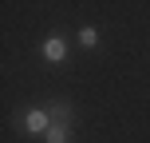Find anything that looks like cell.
Returning a JSON list of instances; mask_svg holds the SVG:
<instances>
[{
	"label": "cell",
	"instance_id": "obj_1",
	"mask_svg": "<svg viewBox=\"0 0 150 143\" xmlns=\"http://www.w3.org/2000/svg\"><path fill=\"white\" fill-rule=\"evenodd\" d=\"M24 131L28 135H47L52 131V111H44V107H32V111H24Z\"/></svg>",
	"mask_w": 150,
	"mask_h": 143
},
{
	"label": "cell",
	"instance_id": "obj_2",
	"mask_svg": "<svg viewBox=\"0 0 150 143\" xmlns=\"http://www.w3.org/2000/svg\"><path fill=\"white\" fill-rule=\"evenodd\" d=\"M44 60L47 64H63V60H67V40H63L59 32L44 40Z\"/></svg>",
	"mask_w": 150,
	"mask_h": 143
},
{
	"label": "cell",
	"instance_id": "obj_3",
	"mask_svg": "<svg viewBox=\"0 0 150 143\" xmlns=\"http://www.w3.org/2000/svg\"><path fill=\"white\" fill-rule=\"evenodd\" d=\"M52 123H67V127H71V103H67V99H55V103H52Z\"/></svg>",
	"mask_w": 150,
	"mask_h": 143
},
{
	"label": "cell",
	"instance_id": "obj_4",
	"mask_svg": "<svg viewBox=\"0 0 150 143\" xmlns=\"http://www.w3.org/2000/svg\"><path fill=\"white\" fill-rule=\"evenodd\" d=\"M44 143H71V127L67 123H52V131L44 135Z\"/></svg>",
	"mask_w": 150,
	"mask_h": 143
},
{
	"label": "cell",
	"instance_id": "obj_5",
	"mask_svg": "<svg viewBox=\"0 0 150 143\" xmlns=\"http://www.w3.org/2000/svg\"><path fill=\"white\" fill-rule=\"evenodd\" d=\"M75 40H79V44H83V48L91 52V48H99V28H91V24H83V28H79V36H75Z\"/></svg>",
	"mask_w": 150,
	"mask_h": 143
}]
</instances>
